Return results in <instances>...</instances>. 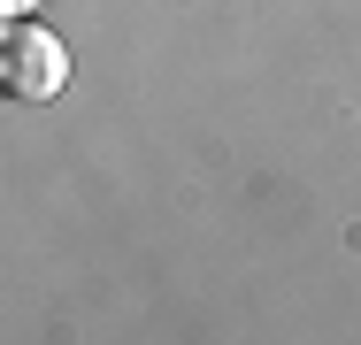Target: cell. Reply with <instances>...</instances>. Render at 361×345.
I'll use <instances>...</instances> for the list:
<instances>
[{"label": "cell", "instance_id": "6da1fadb", "mask_svg": "<svg viewBox=\"0 0 361 345\" xmlns=\"http://www.w3.org/2000/svg\"><path fill=\"white\" fill-rule=\"evenodd\" d=\"M0 84H8L16 100H54V92L70 84V54H62V39H54L47 23L8 15V31H0Z\"/></svg>", "mask_w": 361, "mask_h": 345}]
</instances>
